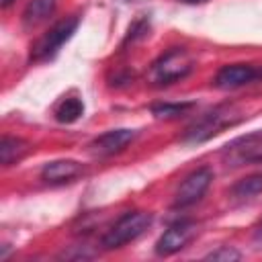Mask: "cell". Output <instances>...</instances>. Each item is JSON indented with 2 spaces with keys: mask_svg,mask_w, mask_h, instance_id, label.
<instances>
[{
  "mask_svg": "<svg viewBox=\"0 0 262 262\" xmlns=\"http://www.w3.org/2000/svg\"><path fill=\"white\" fill-rule=\"evenodd\" d=\"M239 111L233 106V104H221V106H215L213 111L205 113L203 117H199L192 125L186 127L184 135L180 137L184 143H203L207 139H211L213 135L221 133L225 127H231L239 121Z\"/></svg>",
  "mask_w": 262,
  "mask_h": 262,
  "instance_id": "1",
  "label": "cell"
},
{
  "mask_svg": "<svg viewBox=\"0 0 262 262\" xmlns=\"http://www.w3.org/2000/svg\"><path fill=\"white\" fill-rule=\"evenodd\" d=\"M192 68H194L192 55L184 47H172L151 63L149 82L156 86H168L186 78L192 72Z\"/></svg>",
  "mask_w": 262,
  "mask_h": 262,
  "instance_id": "2",
  "label": "cell"
},
{
  "mask_svg": "<svg viewBox=\"0 0 262 262\" xmlns=\"http://www.w3.org/2000/svg\"><path fill=\"white\" fill-rule=\"evenodd\" d=\"M154 217L147 211H129L121 215L102 235V248L104 250H117L123 248L125 244L137 239L149 225Z\"/></svg>",
  "mask_w": 262,
  "mask_h": 262,
  "instance_id": "3",
  "label": "cell"
},
{
  "mask_svg": "<svg viewBox=\"0 0 262 262\" xmlns=\"http://www.w3.org/2000/svg\"><path fill=\"white\" fill-rule=\"evenodd\" d=\"M221 160L229 168L262 164V131H254L229 141L221 151Z\"/></svg>",
  "mask_w": 262,
  "mask_h": 262,
  "instance_id": "4",
  "label": "cell"
},
{
  "mask_svg": "<svg viewBox=\"0 0 262 262\" xmlns=\"http://www.w3.org/2000/svg\"><path fill=\"white\" fill-rule=\"evenodd\" d=\"M76 29H78V16H68V18H61L59 23H55L31 47V59L33 61H43V59L53 57L59 51V47L76 33Z\"/></svg>",
  "mask_w": 262,
  "mask_h": 262,
  "instance_id": "5",
  "label": "cell"
},
{
  "mask_svg": "<svg viewBox=\"0 0 262 262\" xmlns=\"http://www.w3.org/2000/svg\"><path fill=\"white\" fill-rule=\"evenodd\" d=\"M211 180H213L211 168L203 166V168L192 170V172L180 182L178 190L174 192V203H172V205H174L176 209H184V207L194 205L196 201L203 199V194L207 192Z\"/></svg>",
  "mask_w": 262,
  "mask_h": 262,
  "instance_id": "6",
  "label": "cell"
},
{
  "mask_svg": "<svg viewBox=\"0 0 262 262\" xmlns=\"http://www.w3.org/2000/svg\"><path fill=\"white\" fill-rule=\"evenodd\" d=\"M196 223L194 221H176L172 223L156 242V254L158 256H172L188 246V242L196 235Z\"/></svg>",
  "mask_w": 262,
  "mask_h": 262,
  "instance_id": "7",
  "label": "cell"
},
{
  "mask_svg": "<svg viewBox=\"0 0 262 262\" xmlns=\"http://www.w3.org/2000/svg\"><path fill=\"white\" fill-rule=\"evenodd\" d=\"M133 139H135V131L133 129H113V131H106V133L98 135L96 139H92L88 147H90V151L94 156L106 158V156L123 151Z\"/></svg>",
  "mask_w": 262,
  "mask_h": 262,
  "instance_id": "8",
  "label": "cell"
},
{
  "mask_svg": "<svg viewBox=\"0 0 262 262\" xmlns=\"http://www.w3.org/2000/svg\"><path fill=\"white\" fill-rule=\"evenodd\" d=\"M258 76H262V72H258L254 66L248 63H231V66H223L217 76H215V86L221 90H233L239 86H246L250 82H254Z\"/></svg>",
  "mask_w": 262,
  "mask_h": 262,
  "instance_id": "9",
  "label": "cell"
},
{
  "mask_svg": "<svg viewBox=\"0 0 262 262\" xmlns=\"http://www.w3.org/2000/svg\"><path fill=\"white\" fill-rule=\"evenodd\" d=\"M84 174V166L76 160H53L41 168V178L47 184H66Z\"/></svg>",
  "mask_w": 262,
  "mask_h": 262,
  "instance_id": "10",
  "label": "cell"
},
{
  "mask_svg": "<svg viewBox=\"0 0 262 262\" xmlns=\"http://www.w3.org/2000/svg\"><path fill=\"white\" fill-rule=\"evenodd\" d=\"M29 149H31L29 141H25L20 137L4 135L2 141H0V164L2 166H12L14 162L23 160L29 154Z\"/></svg>",
  "mask_w": 262,
  "mask_h": 262,
  "instance_id": "11",
  "label": "cell"
},
{
  "mask_svg": "<svg viewBox=\"0 0 262 262\" xmlns=\"http://www.w3.org/2000/svg\"><path fill=\"white\" fill-rule=\"evenodd\" d=\"M55 8V0H31L23 10V27L33 29L47 20Z\"/></svg>",
  "mask_w": 262,
  "mask_h": 262,
  "instance_id": "12",
  "label": "cell"
},
{
  "mask_svg": "<svg viewBox=\"0 0 262 262\" xmlns=\"http://www.w3.org/2000/svg\"><path fill=\"white\" fill-rule=\"evenodd\" d=\"M84 115V102L76 96L63 98L55 108V119L59 123H74Z\"/></svg>",
  "mask_w": 262,
  "mask_h": 262,
  "instance_id": "13",
  "label": "cell"
},
{
  "mask_svg": "<svg viewBox=\"0 0 262 262\" xmlns=\"http://www.w3.org/2000/svg\"><path fill=\"white\" fill-rule=\"evenodd\" d=\"M262 192V172L258 174H250L246 178H242L237 184H233L231 194L235 199H252L256 194Z\"/></svg>",
  "mask_w": 262,
  "mask_h": 262,
  "instance_id": "14",
  "label": "cell"
},
{
  "mask_svg": "<svg viewBox=\"0 0 262 262\" xmlns=\"http://www.w3.org/2000/svg\"><path fill=\"white\" fill-rule=\"evenodd\" d=\"M190 108H192V102H162V104H154L151 113L158 119H176Z\"/></svg>",
  "mask_w": 262,
  "mask_h": 262,
  "instance_id": "15",
  "label": "cell"
},
{
  "mask_svg": "<svg viewBox=\"0 0 262 262\" xmlns=\"http://www.w3.org/2000/svg\"><path fill=\"white\" fill-rule=\"evenodd\" d=\"M239 258H242V254L237 250L229 248V246H223V248H219V250H215V252L205 256V260H215V262H221V260L223 262H231V260H239Z\"/></svg>",
  "mask_w": 262,
  "mask_h": 262,
  "instance_id": "16",
  "label": "cell"
},
{
  "mask_svg": "<svg viewBox=\"0 0 262 262\" xmlns=\"http://www.w3.org/2000/svg\"><path fill=\"white\" fill-rule=\"evenodd\" d=\"M254 239H256V242H258V244L262 246V227H260V229L256 231V235H254Z\"/></svg>",
  "mask_w": 262,
  "mask_h": 262,
  "instance_id": "17",
  "label": "cell"
},
{
  "mask_svg": "<svg viewBox=\"0 0 262 262\" xmlns=\"http://www.w3.org/2000/svg\"><path fill=\"white\" fill-rule=\"evenodd\" d=\"M14 0H0V4H2V8H8L10 4H12Z\"/></svg>",
  "mask_w": 262,
  "mask_h": 262,
  "instance_id": "18",
  "label": "cell"
},
{
  "mask_svg": "<svg viewBox=\"0 0 262 262\" xmlns=\"http://www.w3.org/2000/svg\"><path fill=\"white\" fill-rule=\"evenodd\" d=\"M180 2H186V4H194V2H201V0H180Z\"/></svg>",
  "mask_w": 262,
  "mask_h": 262,
  "instance_id": "19",
  "label": "cell"
}]
</instances>
